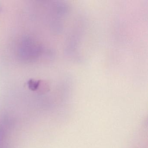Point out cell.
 <instances>
[{
  "label": "cell",
  "mask_w": 148,
  "mask_h": 148,
  "mask_svg": "<svg viewBox=\"0 0 148 148\" xmlns=\"http://www.w3.org/2000/svg\"><path fill=\"white\" fill-rule=\"evenodd\" d=\"M28 86L31 90L33 91L36 90L38 89L40 84V82L39 81H34L31 80L28 82Z\"/></svg>",
  "instance_id": "1"
}]
</instances>
